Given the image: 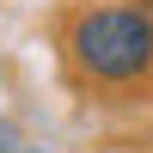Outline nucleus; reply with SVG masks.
Returning a JSON list of instances; mask_svg holds the SVG:
<instances>
[{"label": "nucleus", "mask_w": 153, "mask_h": 153, "mask_svg": "<svg viewBox=\"0 0 153 153\" xmlns=\"http://www.w3.org/2000/svg\"><path fill=\"white\" fill-rule=\"evenodd\" d=\"M68 61L92 86H135L153 68V19L141 6H86L68 31Z\"/></svg>", "instance_id": "f257e3e1"}]
</instances>
